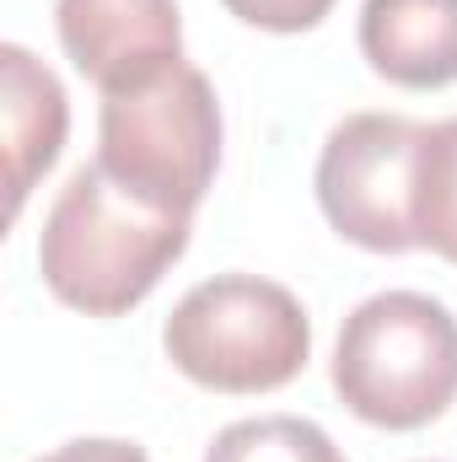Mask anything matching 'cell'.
<instances>
[{
    "instance_id": "1",
    "label": "cell",
    "mask_w": 457,
    "mask_h": 462,
    "mask_svg": "<svg viewBox=\"0 0 457 462\" xmlns=\"http://www.w3.org/2000/svg\"><path fill=\"white\" fill-rule=\"evenodd\" d=\"M189 221L194 216L135 199L98 162H87L65 178L60 199L43 216L38 274L70 312L124 318L189 253Z\"/></svg>"
},
{
    "instance_id": "2",
    "label": "cell",
    "mask_w": 457,
    "mask_h": 462,
    "mask_svg": "<svg viewBox=\"0 0 457 462\" xmlns=\"http://www.w3.org/2000/svg\"><path fill=\"white\" fill-rule=\"evenodd\" d=\"M334 393L377 430H425L457 403V318L425 291H377L340 328Z\"/></svg>"
},
{
    "instance_id": "3",
    "label": "cell",
    "mask_w": 457,
    "mask_h": 462,
    "mask_svg": "<svg viewBox=\"0 0 457 462\" xmlns=\"http://www.w3.org/2000/svg\"><path fill=\"white\" fill-rule=\"evenodd\" d=\"M167 360L210 393H275L312 360L307 307L264 274L200 280L162 328Z\"/></svg>"
},
{
    "instance_id": "4",
    "label": "cell",
    "mask_w": 457,
    "mask_h": 462,
    "mask_svg": "<svg viewBox=\"0 0 457 462\" xmlns=\"http://www.w3.org/2000/svg\"><path fill=\"white\" fill-rule=\"evenodd\" d=\"M98 167L135 199L194 216L221 167V97L189 60L151 87L103 97Z\"/></svg>"
},
{
    "instance_id": "5",
    "label": "cell",
    "mask_w": 457,
    "mask_h": 462,
    "mask_svg": "<svg viewBox=\"0 0 457 462\" xmlns=\"http://www.w3.org/2000/svg\"><path fill=\"white\" fill-rule=\"evenodd\" d=\"M431 124L404 114H350L329 129L312 189L323 221L366 253L420 247V167Z\"/></svg>"
},
{
    "instance_id": "6",
    "label": "cell",
    "mask_w": 457,
    "mask_h": 462,
    "mask_svg": "<svg viewBox=\"0 0 457 462\" xmlns=\"http://www.w3.org/2000/svg\"><path fill=\"white\" fill-rule=\"evenodd\" d=\"M65 60L103 92H135L183 65L178 0H54Z\"/></svg>"
},
{
    "instance_id": "7",
    "label": "cell",
    "mask_w": 457,
    "mask_h": 462,
    "mask_svg": "<svg viewBox=\"0 0 457 462\" xmlns=\"http://www.w3.org/2000/svg\"><path fill=\"white\" fill-rule=\"evenodd\" d=\"M70 103L60 76L22 43H0V145H5V216L16 221L33 183L60 162Z\"/></svg>"
},
{
    "instance_id": "8",
    "label": "cell",
    "mask_w": 457,
    "mask_h": 462,
    "mask_svg": "<svg viewBox=\"0 0 457 462\" xmlns=\"http://www.w3.org/2000/svg\"><path fill=\"white\" fill-rule=\"evenodd\" d=\"M360 54L404 92L457 81V0H360Z\"/></svg>"
},
{
    "instance_id": "9",
    "label": "cell",
    "mask_w": 457,
    "mask_h": 462,
    "mask_svg": "<svg viewBox=\"0 0 457 462\" xmlns=\"http://www.w3.org/2000/svg\"><path fill=\"white\" fill-rule=\"evenodd\" d=\"M205 462H344L334 436L302 414H258V420H237L227 425Z\"/></svg>"
},
{
    "instance_id": "10",
    "label": "cell",
    "mask_w": 457,
    "mask_h": 462,
    "mask_svg": "<svg viewBox=\"0 0 457 462\" xmlns=\"http://www.w3.org/2000/svg\"><path fill=\"white\" fill-rule=\"evenodd\" d=\"M221 5H227L237 22H247L258 32H280V38L312 32L334 11V0H221Z\"/></svg>"
},
{
    "instance_id": "11",
    "label": "cell",
    "mask_w": 457,
    "mask_h": 462,
    "mask_svg": "<svg viewBox=\"0 0 457 462\" xmlns=\"http://www.w3.org/2000/svg\"><path fill=\"white\" fill-rule=\"evenodd\" d=\"M38 462H151V457H145V447L118 441V436H81V441H65V447L43 452Z\"/></svg>"
},
{
    "instance_id": "12",
    "label": "cell",
    "mask_w": 457,
    "mask_h": 462,
    "mask_svg": "<svg viewBox=\"0 0 457 462\" xmlns=\"http://www.w3.org/2000/svg\"><path fill=\"white\" fill-rule=\"evenodd\" d=\"M447 263H457V236H452V247H447Z\"/></svg>"
}]
</instances>
